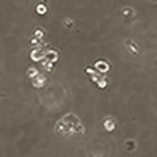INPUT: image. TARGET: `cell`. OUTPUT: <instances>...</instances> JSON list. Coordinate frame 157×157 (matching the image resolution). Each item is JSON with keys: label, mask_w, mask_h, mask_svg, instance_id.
<instances>
[{"label": "cell", "mask_w": 157, "mask_h": 157, "mask_svg": "<svg viewBox=\"0 0 157 157\" xmlns=\"http://www.w3.org/2000/svg\"><path fill=\"white\" fill-rule=\"evenodd\" d=\"M123 14H124V16H129V17H131V19H132V17L135 16V11L132 10V8H129V6H126L124 10H123Z\"/></svg>", "instance_id": "6da1fadb"}, {"label": "cell", "mask_w": 157, "mask_h": 157, "mask_svg": "<svg viewBox=\"0 0 157 157\" xmlns=\"http://www.w3.org/2000/svg\"><path fill=\"white\" fill-rule=\"evenodd\" d=\"M110 121H112V118H105V127H107V131H112V129L115 127V123L112 124Z\"/></svg>", "instance_id": "7a4b0ae2"}, {"label": "cell", "mask_w": 157, "mask_h": 157, "mask_svg": "<svg viewBox=\"0 0 157 157\" xmlns=\"http://www.w3.org/2000/svg\"><path fill=\"white\" fill-rule=\"evenodd\" d=\"M36 11H39L41 14H44V13H46V6H44V5H38V8H36Z\"/></svg>", "instance_id": "3957f363"}, {"label": "cell", "mask_w": 157, "mask_h": 157, "mask_svg": "<svg viewBox=\"0 0 157 157\" xmlns=\"http://www.w3.org/2000/svg\"><path fill=\"white\" fill-rule=\"evenodd\" d=\"M127 145H129V149H134V142H129Z\"/></svg>", "instance_id": "277c9868"}, {"label": "cell", "mask_w": 157, "mask_h": 157, "mask_svg": "<svg viewBox=\"0 0 157 157\" xmlns=\"http://www.w3.org/2000/svg\"><path fill=\"white\" fill-rule=\"evenodd\" d=\"M149 2H152V3H157V0H149Z\"/></svg>", "instance_id": "5b68a950"}]
</instances>
